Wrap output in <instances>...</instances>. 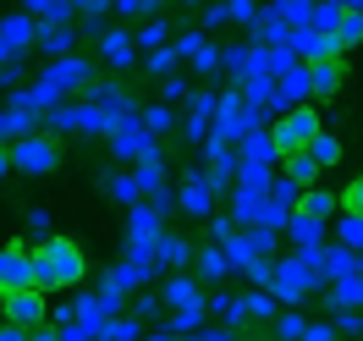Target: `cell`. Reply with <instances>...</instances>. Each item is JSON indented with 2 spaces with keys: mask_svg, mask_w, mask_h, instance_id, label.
<instances>
[{
  "mask_svg": "<svg viewBox=\"0 0 363 341\" xmlns=\"http://www.w3.org/2000/svg\"><path fill=\"white\" fill-rule=\"evenodd\" d=\"M33 264H39V292H77L83 275H89V253L77 237H50V242H33Z\"/></svg>",
  "mask_w": 363,
  "mask_h": 341,
  "instance_id": "obj_1",
  "label": "cell"
},
{
  "mask_svg": "<svg viewBox=\"0 0 363 341\" xmlns=\"http://www.w3.org/2000/svg\"><path fill=\"white\" fill-rule=\"evenodd\" d=\"M314 292H325V275L319 270H308L303 259H275V275H270V297L275 303H286V308H303Z\"/></svg>",
  "mask_w": 363,
  "mask_h": 341,
  "instance_id": "obj_2",
  "label": "cell"
},
{
  "mask_svg": "<svg viewBox=\"0 0 363 341\" xmlns=\"http://www.w3.org/2000/svg\"><path fill=\"white\" fill-rule=\"evenodd\" d=\"M325 133V121H319V111L314 105H297V111H286V116H275V127H270V138H275V155L286 160V155H303L314 138Z\"/></svg>",
  "mask_w": 363,
  "mask_h": 341,
  "instance_id": "obj_3",
  "label": "cell"
},
{
  "mask_svg": "<svg viewBox=\"0 0 363 341\" xmlns=\"http://www.w3.org/2000/svg\"><path fill=\"white\" fill-rule=\"evenodd\" d=\"M11 171L17 177H55L61 171V143L50 133H33L23 143H11Z\"/></svg>",
  "mask_w": 363,
  "mask_h": 341,
  "instance_id": "obj_4",
  "label": "cell"
},
{
  "mask_svg": "<svg viewBox=\"0 0 363 341\" xmlns=\"http://www.w3.org/2000/svg\"><path fill=\"white\" fill-rule=\"evenodd\" d=\"M39 286V264H33V248L28 242H6L0 248V297H17Z\"/></svg>",
  "mask_w": 363,
  "mask_h": 341,
  "instance_id": "obj_5",
  "label": "cell"
},
{
  "mask_svg": "<svg viewBox=\"0 0 363 341\" xmlns=\"http://www.w3.org/2000/svg\"><path fill=\"white\" fill-rule=\"evenodd\" d=\"M111 155L116 160H133V171L138 165H160V138L143 133V121H116V133H111Z\"/></svg>",
  "mask_w": 363,
  "mask_h": 341,
  "instance_id": "obj_6",
  "label": "cell"
},
{
  "mask_svg": "<svg viewBox=\"0 0 363 341\" xmlns=\"http://www.w3.org/2000/svg\"><path fill=\"white\" fill-rule=\"evenodd\" d=\"M0 308H6V325H17V330H45L50 325V297L33 286V292H17V297H0Z\"/></svg>",
  "mask_w": 363,
  "mask_h": 341,
  "instance_id": "obj_7",
  "label": "cell"
},
{
  "mask_svg": "<svg viewBox=\"0 0 363 341\" xmlns=\"http://www.w3.org/2000/svg\"><path fill=\"white\" fill-rule=\"evenodd\" d=\"M286 50L297 55V67H325V61H341L336 33H314V28H297L292 39H286Z\"/></svg>",
  "mask_w": 363,
  "mask_h": 341,
  "instance_id": "obj_8",
  "label": "cell"
},
{
  "mask_svg": "<svg viewBox=\"0 0 363 341\" xmlns=\"http://www.w3.org/2000/svg\"><path fill=\"white\" fill-rule=\"evenodd\" d=\"M89 105H94V111H105L111 121H133V116H138V99L127 94V83H121V77L94 83V89H89Z\"/></svg>",
  "mask_w": 363,
  "mask_h": 341,
  "instance_id": "obj_9",
  "label": "cell"
},
{
  "mask_svg": "<svg viewBox=\"0 0 363 341\" xmlns=\"http://www.w3.org/2000/svg\"><path fill=\"white\" fill-rule=\"evenodd\" d=\"M160 237H165V220H160L149 204H133V209H127V248H133V253H155Z\"/></svg>",
  "mask_w": 363,
  "mask_h": 341,
  "instance_id": "obj_10",
  "label": "cell"
},
{
  "mask_svg": "<svg viewBox=\"0 0 363 341\" xmlns=\"http://www.w3.org/2000/svg\"><path fill=\"white\" fill-rule=\"evenodd\" d=\"M94 45H99V55H105V67L133 72L138 45H133V33H127V28H105V33H94Z\"/></svg>",
  "mask_w": 363,
  "mask_h": 341,
  "instance_id": "obj_11",
  "label": "cell"
},
{
  "mask_svg": "<svg viewBox=\"0 0 363 341\" xmlns=\"http://www.w3.org/2000/svg\"><path fill=\"white\" fill-rule=\"evenodd\" d=\"M177 204H182V215H193V220H209V215H215V187H209L204 177H182Z\"/></svg>",
  "mask_w": 363,
  "mask_h": 341,
  "instance_id": "obj_12",
  "label": "cell"
},
{
  "mask_svg": "<svg viewBox=\"0 0 363 341\" xmlns=\"http://www.w3.org/2000/svg\"><path fill=\"white\" fill-rule=\"evenodd\" d=\"M160 297H165V308H171V314H193V308H209L204 297H199V281H193V275H171Z\"/></svg>",
  "mask_w": 363,
  "mask_h": 341,
  "instance_id": "obj_13",
  "label": "cell"
},
{
  "mask_svg": "<svg viewBox=\"0 0 363 341\" xmlns=\"http://www.w3.org/2000/svg\"><path fill=\"white\" fill-rule=\"evenodd\" d=\"M286 237H292V253H319L325 248V220L292 215V220H286Z\"/></svg>",
  "mask_w": 363,
  "mask_h": 341,
  "instance_id": "obj_14",
  "label": "cell"
},
{
  "mask_svg": "<svg viewBox=\"0 0 363 341\" xmlns=\"http://www.w3.org/2000/svg\"><path fill=\"white\" fill-rule=\"evenodd\" d=\"M237 160H242V165H264V171H270L281 155H275V138L259 127V133H248L242 143H237Z\"/></svg>",
  "mask_w": 363,
  "mask_h": 341,
  "instance_id": "obj_15",
  "label": "cell"
},
{
  "mask_svg": "<svg viewBox=\"0 0 363 341\" xmlns=\"http://www.w3.org/2000/svg\"><path fill=\"white\" fill-rule=\"evenodd\" d=\"M341 77H347V72H341V61L308 67V105H314V99H336V94H341Z\"/></svg>",
  "mask_w": 363,
  "mask_h": 341,
  "instance_id": "obj_16",
  "label": "cell"
},
{
  "mask_svg": "<svg viewBox=\"0 0 363 341\" xmlns=\"http://www.w3.org/2000/svg\"><path fill=\"white\" fill-rule=\"evenodd\" d=\"M325 308H336V314H358L363 308V275H347V281H336V286H325Z\"/></svg>",
  "mask_w": 363,
  "mask_h": 341,
  "instance_id": "obj_17",
  "label": "cell"
},
{
  "mask_svg": "<svg viewBox=\"0 0 363 341\" xmlns=\"http://www.w3.org/2000/svg\"><path fill=\"white\" fill-rule=\"evenodd\" d=\"M28 17H33L39 28H72L77 6H72V0H33V6H28Z\"/></svg>",
  "mask_w": 363,
  "mask_h": 341,
  "instance_id": "obj_18",
  "label": "cell"
},
{
  "mask_svg": "<svg viewBox=\"0 0 363 341\" xmlns=\"http://www.w3.org/2000/svg\"><path fill=\"white\" fill-rule=\"evenodd\" d=\"M193 259H199V248H193L187 237H177V231H165V237H160L155 264H171V270H182V264H193Z\"/></svg>",
  "mask_w": 363,
  "mask_h": 341,
  "instance_id": "obj_19",
  "label": "cell"
},
{
  "mask_svg": "<svg viewBox=\"0 0 363 341\" xmlns=\"http://www.w3.org/2000/svg\"><path fill=\"white\" fill-rule=\"evenodd\" d=\"M281 177H286V182H297L303 193H308V187H319V177H325V171H319L314 155L303 149V155H286V160H281Z\"/></svg>",
  "mask_w": 363,
  "mask_h": 341,
  "instance_id": "obj_20",
  "label": "cell"
},
{
  "mask_svg": "<svg viewBox=\"0 0 363 341\" xmlns=\"http://www.w3.org/2000/svg\"><path fill=\"white\" fill-rule=\"evenodd\" d=\"M209 314L220 319V330H231V336L248 325V314H242V297H231V292H215V297H209Z\"/></svg>",
  "mask_w": 363,
  "mask_h": 341,
  "instance_id": "obj_21",
  "label": "cell"
},
{
  "mask_svg": "<svg viewBox=\"0 0 363 341\" xmlns=\"http://www.w3.org/2000/svg\"><path fill=\"white\" fill-rule=\"evenodd\" d=\"M297 215H308V220H330V215H341V199L330 193V187H308L303 204H297Z\"/></svg>",
  "mask_w": 363,
  "mask_h": 341,
  "instance_id": "obj_22",
  "label": "cell"
},
{
  "mask_svg": "<svg viewBox=\"0 0 363 341\" xmlns=\"http://www.w3.org/2000/svg\"><path fill=\"white\" fill-rule=\"evenodd\" d=\"M72 45H77V28H39V45L33 50H45L50 61H67Z\"/></svg>",
  "mask_w": 363,
  "mask_h": 341,
  "instance_id": "obj_23",
  "label": "cell"
},
{
  "mask_svg": "<svg viewBox=\"0 0 363 341\" xmlns=\"http://www.w3.org/2000/svg\"><path fill=\"white\" fill-rule=\"evenodd\" d=\"M193 264H199V281H226V275H231V264H226V248H220V242H204Z\"/></svg>",
  "mask_w": 363,
  "mask_h": 341,
  "instance_id": "obj_24",
  "label": "cell"
},
{
  "mask_svg": "<svg viewBox=\"0 0 363 341\" xmlns=\"http://www.w3.org/2000/svg\"><path fill=\"white\" fill-rule=\"evenodd\" d=\"M242 314H248V325H275V319H281V303H275L270 292H242Z\"/></svg>",
  "mask_w": 363,
  "mask_h": 341,
  "instance_id": "obj_25",
  "label": "cell"
},
{
  "mask_svg": "<svg viewBox=\"0 0 363 341\" xmlns=\"http://www.w3.org/2000/svg\"><path fill=\"white\" fill-rule=\"evenodd\" d=\"M325 286H336V281H347V275H358V253H347V248H325Z\"/></svg>",
  "mask_w": 363,
  "mask_h": 341,
  "instance_id": "obj_26",
  "label": "cell"
},
{
  "mask_svg": "<svg viewBox=\"0 0 363 341\" xmlns=\"http://www.w3.org/2000/svg\"><path fill=\"white\" fill-rule=\"evenodd\" d=\"M133 45H138V50H149V55H155V50H165V45H171V23H165V17L143 23V28L133 33Z\"/></svg>",
  "mask_w": 363,
  "mask_h": 341,
  "instance_id": "obj_27",
  "label": "cell"
},
{
  "mask_svg": "<svg viewBox=\"0 0 363 341\" xmlns=\"http://www.w3.org/2000/svg\"><path fill=\"white\" fill-rule=\"evenodd\" d=\"M259 215H264V199H259V193H242V187H237V199H231V220H242V226H259Z\"/></svg>",
  "mask_w": 363,
  "mask_h": 341,
  "instance_id": "obj_28",
  "label": "cell"
},
{
  "mask_svg": "<svg viewBox=\"0 0 363 341\" xmlns=\"http://www.w3.org/2000/svg\"><path fill=\"white\" fill-rule=\"evenodd\" d=\"M308 155H314L319 171H330V165H341V138L336 133H319L314 143H308Z\"/></svg>",
  "mask_w": 363,
  "mask_h": 341,
  "instance_id": "obj_29",
  "label": "cell"
},
{
  "mask_svg": "<svg viewBox=\"0 0 363 341\" xmlns=\"http://www.w3.org/2000/svg\"><path fill=\"white\" fill-rule=\"evenodd\" d=\"M270 204L281 209V215H297V204H303V187L286 182V177H275V182H270Z\"/></svg>",
  "mask_w": 363,
  "mask_h": 341,
  "instance_id": "obj_30",
  "label": "cell"
},
{
  "mask_svg": "<svg viewBox=\"0 0 363 341\" xmlns=\"http://www.w3.org/2000/svg\"><path fill=\"white\" fill-rule=\"evenodd\" d=\"M270 11H275V17H281L286 28H292V33L314 23V6H308V0H281V6H270Z\"/></svg>",
  "mask_w": 363,
  "mask_h": 341,
  "instance_id": "obj_31",
  "label": "cell"
},
{
  "mask_svg": "<svg viewBox=\"0 0 363 341\" xmlns=\"http://www.w3.org/2000/svg\"><path fill=\"white\" fill-rule=\"evenodd\" d=\"M204 45H209L204 28H182V33H171V50H177V61H193V55H199Z\"/></svg>",
  "mask_w": 363,
  "mask_h": 341,
  "instance_id": "obj_32",
  "label": "cell"
},
{
  "mask_svg": "<svg viewBox=\"0 0 363 341\" xmlns=\"http://www.w3.org/2000/svg\"><path fill=\"white\" fill-rule=\"evenodd\" d=\"M138 121H143V133H149V138H160V133L177 127V111H171V105H149V111H138Z\"/></svg>",
  "mask_w": 363,
  "mask_h": 341,
  "instance_id": "obj_33",
  "label": "cell"
},
{
  "mask_svg": "<svg viewBox=\"0 0 363 341\" xmlns=\"http://www.w3.org/2000/svg\"><path fill=\"white\" fill-rule=\"evenodd\" d=\"M341 17H347V0H325V6H314V33H336L341 28Z\"/></svg>",
  "mask_w": 363,
  "mask_h": 341,
  "instance_id": "obj_34",
  "label": "cell"
},
{
  "mask_svg": "<svg viewBox=\"0 0 363 341\" xmlns=\"http://www.w3.org/2000/svg\"><path fill=\"white\" fill-rule=\"evenodd\" d=\"M303 330H308V319L297 314V308H286V314L270 325V341H303Z\"/></svg>",
  "mask_w": 363,
  "mask_h": 341,
  "instance_id": "obj_35",
  "label": "cell"
},
{
  "mask_svg": "<svg viewBox=\"0 0 363 341\" xmlns=\"http://www.w3.org/2000/svg\"><path fill=\"white\" fill-rule=\"evenodd\" d=\"M270 171H264V165H242V171H237V187H242V193H259V199H270Z\"/></svg>",
  "mask_w": 363,
  "mask_h": 341,
  "instance_id": "obj_36",
  "label": "cell"
},
{
  "mask_svg": "<svg viewBox=\"0 0 363 341\" xmlns=\"http://www.w3.org/2000/svg\"><path fill=\"white\" fill-rule=\"evenodd\" d=\"M111 199H121L127 209H133V204H143V187H138V177H133V171H116V177H111Z\"/></svg>",
  "mask_w": 363,
  "mask_h": 341,
  "instance_id": "obj_37",
  "label": "cell"
},
{
  "mask_svg": "<svg viewBox=\"0 0 363 341\" xmlns=\"http://www.w3.org/2000/svg\"><path fill=\"white\" fill-rule=\"evenodd\" d=\"M336 248H347V253H363V220L341 215V220H336Z\"/></svg>",
  "mask_w": 363,
  "mask_h": 341,
  "instance_id": "obj_38",
  "label": "cell"
},
{
  "mask_svg": "<svg viewBox=\"0 0 363 341\" xmlns=\"http://www.w3.org/2000/svg\"><path fill=\"white\" fill-rule=\"evenodd\" d=\"M99 341H138V314H116V319H105Z\"/></svg>",
  "mask_w": 363,
  "mask_h": 341,
  "instance_id": "obj_39",
  "label": "cell"
},
{
  "mask_svg": "<svg viewBox=\"0 0 363 341\" xmlns=\"http://www.w3.org/2000/svg\"><path fill=\"white\" fill-rule=\"evenodd\" d=\"M116 17H127V23H138V17L155 23V17H160V0H116Z\"/></svg>",
  "mask_w": 363,
  "mask_h": 341,
  "instance_id": "obj_40",
  "label": "cell"
},
{
  "mask_svg": "<svg viewBox=\"0 0 363 341\" xmlns=\"http://www.w3.org/2000/svg\"><path fill=\"white\" fill-rule=\"evenodd\" d=\"M143 67H149V77H160V83H165V77H177V50L165 45V50H155V55H149V61H143Z\"/></svg>",
  "mask_w": 363,
  "mask_h": 341,
  "instance_id": "obj_41",
  "label": "cell"
},
{
  "mask_svg": "<svg viewBox=\"0 0 363 341\" xmlns=\"http://www.w3.org/2000/svg\"><path fill=\"white\" fill-rule=\"evenodd\" d=\"M341 199V215H352V220H363V177H352V182L336 193Z\"/></svg>",
  "mask_w": 363,
  "mask_h": 341,
  "instance_id": "obj_42",
  "label": "cell"
},
{
  "mask_svg": "<svg viewBox=\"0 0 363 341\" xmlns=\"http://www.w3.org/2000/svg\"><path fill=\"white\" fill-rule=\"evenodd\" d=\"M220 67H226V50L209 39V45L199 50V55H193V72H204V77H209V72H220Z\"/></svg>",
  "mask_w": 363,
  "mask_h": 341,
  "instance_id": "obj_43",
  "label": "cell"
},
{
  "mask_svg": "<svg viewBox=\"0 0 363 341\" xmlns=\"http://www.w3.org/2000/svg\"><path fill=\"white\" fill-rule=\"evenodd\" d=\"M187 99H193L187 77H165V83H160V105H187Z\"/></svg>",
  "mask_w": 363,
  "mask_h": 341,
  "instance_id": "obj_44",
  "label": "cell"
},
{
  "mask_svg": "<svg viewBox=\"0 0 363 341\" xmlns=\"http://www.w3.org/2000/svg\"><path fill=\"white\" fill-rule=\"evenodd\" d=\"M226 23L253 28V23H259V6H253V0H226Z\"/></svg>",
  "mask_w": 363,
  "mask_h": 341,
  "instance_id": "obj_45",
  "label": "cell"
},
{
  "mask_svg": "<svg viewBox=\"0 0 363 341\" xmlns=\"http://www.w3.org/2000/svg\"><path fill=\"white\" fill-rule=\"evenodd\" d=\"M28 231H33L39 242H50V237H55V226H50V209H28Z\"/></svg>",
  "mask_w": 363,
  "mask_h": 341,
  "instance_id": "obj_46",
  "label": "cell"
},
{
  "mask_svg": "<svg viewBox=\"0 0 363 341\" xmlns=\"http://www.w3.org/2000/svg\"><path fill=\"white\" fill-rule=\"evenodd\" d=\"M330 325H336V336H363V314H352V308H347V314H336Z\"/></svg>",
  "mask_w": 363,
  "mask_h": 341,
  "instance_id": "obj_47",
  "label": "cell"
},
{
  "mask_svg": "<svg viewBox=\"0 0 363 341\" xmlns=\"http://www.w3.org/2000/svg\"><path fill=\"white\" fill-rule=\"evenodd\" d=\"M303 341H336V325H330V319H308Z\"/></svg>",
  "mask_w": 363,
  "mask_h": 341,
  "instance_id": "obj_48",
  "label": "cell"
},
{
  "mask_svg": "<svg viewBox=\"0 0 363 341\" xmlns=\"http://www.w3.org/2000/svg\"><path fill=\"white\" fill-rule=\"evenodd\" d=\"M204 28H226V6H209V11H204Z\"/></svg>",
  "mask_w": 363,
  "mask_h": 341,
  "instance_id": "obj_49",
  "label": "cell"
},
{
  "mask_svg": "<svg viewBox=\"0 0 363 341\" xmlns=\"http://www.w3.org/2000/svg\"><path fill=\"white\" fill-rule=\"evenodd\" d=\"M0 341H33V336H28V330H17V325H6V319H0Z\"/></svg>",
  "mask_w": 363,
  "mask_h": 341,
  "instance_id": "obj_50",
  "label": "cell"
},
{
  "mask_svg": "<svg viewBox=\"0 0 363 341\" xmlns=\"http://www.w3.org/2000/svg\"><path fill=\"white\" fill-rule=\"evenodd\" d=\"M11 177V149H0V182Z\"/></svg>",
  "mask_w": 363,
  "mask_h": 341,
  "instance_id": "obj_51",
  "label": "cell"
},
{
  "mask_svg": "<svg viewBox=\"0 0 363 341\" xmlns=\"http://www.w3.org/2000/svg\"><path fill=\"white\" fill-rule=\"evenodd\" d=\"M33 341H61V330H50V325H45V330H33Z\"/></svg>",
  "mask_w": 363,
  "mask_h": 341,
  "instance_id": "obj_52",
  "label": "cell"
},
{
  "mask_svg": "<svg viewBox=\"0 0 363 341\" xmlns=\"http://www.w3.org/2000/svg\"><path fill=\"white\" fill-rule=\"evenodd\" d=\"M149 341H177V336H165V330H160V336H149Z\"/></svg>",
  "mask_w": 363,
  "mask_h": 341,
  "instance_id": "obj_53",
  "label": "cell"
}]
</instances>
